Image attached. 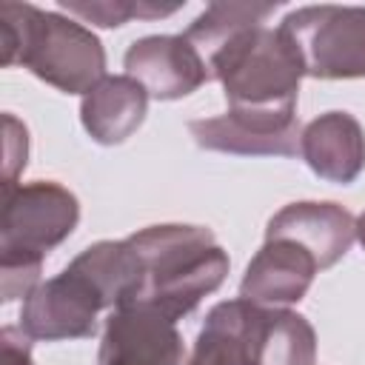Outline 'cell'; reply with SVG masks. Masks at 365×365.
<instances>
[{"label": "cell", "instance_id": "obj_1", "mask_svg": "<svg viewBox=\"0 0 365 365\" xmlns=\"http://www.w3.org/2000/svg\"><path fill=\"white\" fill-rule=\"evenodd\" d=\"M125 240L143 262V288L131 302L148 305L174 322L214 294L231 268L228 254L205 225L163 222L140 228Z\"/></svg>", "mask_w": 365, "mask_h": 365}, {"label": "cell", "instance_id": "obj_2", "mask_svg": "<svg viewBox=\"0 0 365 365\" xmlns=\"http://www.w3.org/2000/svg\"><path fill=\"white\" fill-rule=\"evenodd\" d=\"M3 66L20 63L63 94H88L106 77V48L80 20L31 3H0Z\"/></svg>", "mask_w": 365, "mask_h": 365}, {"label": "cell", "instance_id": "obj_3", "mask_svg": "<svg viewBox=\"0 0 365 365\" xmlns=\"http://www.w3.org/2000/svg\"><path fill=\"white\" fill-rule=\"evenodd\" d=\"M208 77L222 83L228 111L279 123L297 120L299 80L305 77L297 46L277 26H254L208 57Z\"/></svg>", "mask_w": 365, "mask_h": 365}, {"label": "cell", "instance_id": "obj_4", "mask_svg": "<svg viewBox=\"0 0 365 365\" xmlns=\"http://www.w3.org/2000/svg\"><path fill=\"white\" fill-rule=\"evenodd\" d=\"M80 222L77 197L51 180L3 191L0 214V302L26 299L40 285L43 259L66 242Z\"/></svg>", "mask_w": 365, "mask_h": 365}, {"label": "cell", "instance_id": "obj_5", "mask_svg": "<svg viewBox=\"0 0 365 365\" xmlns=\"http://www.w3.org/2000/svg\"><path fill=\"white\" fill-rule=\"evenodd\" d=\"M279 29L297 46L305 77H365V6H302L288 11Z\"/></svg>", "mask_w": 365, "mask_h": 365}, {"label": "cell", "instance_id": "obj_6", "mask_svg": "<svg viewBox=\"0 0 365 365\" xmlns=\"http://www.w3.org/2000/svg\"><path fill=\"white\" fill-rule=\"evenodd\" d=\"M100 311H106L100 294L88 285L86 277L66 265L57 277L40 282L23 299L20 328L40 342L88 339L97 334Z\"/></svg>", "mask_w": 365, "mask_h": 365}, {"label": "cell", "instance_id": "obj_7", "mask_svg": "<svg viewBox=\"0 0 365 365\" xmlns=\"http://www.w3.org/2000/svg\"><path fill=\"white\" fill-rule=\"evenodd\" d=\"M185 345L177 322L148 305H120L108 314L97 365H182Z\"/></svg>", "mask_w": 365, "mask_h": 365}, {"label": "cell", "instance_id": "obj_8", "mask_svg": "<svg viewBox=\"0 0 365 365\" xmlns=\"http://www.w3.org/2000/svg\"><path fill=\"white\" fill-rule=\"evenodd\" d=\"M125 74L134 77L151 100H182L208 83V68L185 34H148L128 46Z\"/></svg>", "mask_w": 365, "mask_h": 365}, {"label": "cell", "instance_id": "obj_9", "mask_svg": "<svg viewBox=\"0 0 365 365\" xmlns=\"http://www.w3.org/2000/svg\"><path fill=\"white\" fill-rule=\"evenodd\" d=\"M265 240H291L302 245L322 271L348 254L356 240V220L336 202H288L268 220Z\"/></svg>", "mask_w": 365, "mask_h": 365}, {"label": "cell", "instance_id": "obj_10", "mask_svg": "<svg viewBox=\"0 0 365 365\" xmlns=\"http://www.w3.org/2000/svg\"><path fill=\"white\" fill-rule=\"evenodd\" d=\"M317 271V259L302 245L291 240H265L242 274L240 297L257 305L285 308L308 294Z\"/></svg>", "mask_w": 365, "mask_h": 365}, {"label": "cell", "instance_id": "obj_11", "mask_svg": "<svg viewBox=\"0 0 365 365\" xmlns=\"http://www.w3.org/2000/svg\"><path fill=\"white\" fill-rule=\"evenodd\" d=\"M188 131L205 151L240 154V157H294L299 151V120L277 123L265 117H248L225 111L220 117L191 120Z\"/></svg>", "mask_w": 365, "mask_h": 365}, {"label": "cell", "instance_id": "obj_12", "mask_svg": "<svg viewBox=\"0 0 365 365\" xmlns=\"http://www.w3.org/2000/svg\"><path fill=\"white\" fill-rule=\"evenodd\" d=\"M299 154L319 180L351 185L365 171V128L348 111H325L302 128Z\"/></svg>", "mask_w": 365, "mask_h": 365}, {"label": "cell", "instance_id": "obj_13", "mask_svg": "<svg viewBox=\"0 0 365 365\" xmlns=\"http://www.w3.org/2000/svg\"><path fill=\"white\" fill-rule=\"evenodd\" d=\"M148 91L128 74H106L80 100V123L100 145L125 143L145 120Z\"/></svg>", "mask_w": 365, "mask_h": 365}, {"label": "cell", "instance_id": "obj_14", "mask_svg": "<svg viewBox=\"0 0 365 365\" xmlns=\"http://www.w3.org/2000/svg\"><path fill=\"white\" fill-rule=\"evenodd\" d=\"M257 302L228 299L208 311L191 359L185 365H259L257 339Z\"/></svg>", "mask_w": 365, "mask_h": 365}, {"label": "cell", "instance_id": "obj_15", "mask_svg": "<svg viewBox=\"0 0 365 365\" xmlns=\"http://www.w3.org/2000/svg\"><path fill=\"white\" fill-rule=\"evenodd\" d=\"M259 365H314L317 362V331L314 325L291 311L257 305L254 325Z\"/></svg>", "mask_w": 365, "mask_h": 365}, {"label": "cell", "instance_id": "obj_16", "mask_svg": "<svg viewBox=\"0 0 365 365\" xmlns=\"http://www.w3.org/2000/svg\"><path fill=\"white\" fill-rule=\"evenodd\" d=\"M274 11L277 3H208L205 11L197 14L182 34L200 51L202 63H208V57L217 54L231 37L245 29L262 26Z\"/></svg>", "mask_w": 365, "mask_h": 365}, {"label": "cell", "instance_id": "obj_17", "mask_svg": "<svg viewBox=\"0 0 365 365\" xmlns=\"http://www.w3.org/2000/svg\"><path fill=\"white\" fill-rule=\"evenodd\" d=\"M60 11H68V17H77L80 23H94L100 29H117L125 26L134 17L154 20L168 17L180 11V3H151V0H60Z\"/></svg>", "mask_w": 365, "mask_h": 365}, {"label": "cell", "instance_id": "obj_18", "mask_svg": "<svg viewBox=\"0 0 365 365\" xmlns=\"http://www.w3.org/2000/svg\"><path fill=\"white\" fill-rule=\"evenodd\" d=\"M3 191L20 185L17 177L29 160V131L14 114H3Z\"/></svg>", "mask_w": 365, "mask_h": 365}, {"label": "cell", "instance_id": "obj_19", "mask_svg": "<svg viewBox=\"0 0 365 365\" xmlns=\"http://www.w3.org/2000/svg\"><path fill=\"white\" fill-rule=\"evenodd\" d=\"M0 348H3V365H34V359H31V336L20 325H3Z\"/></svg>", "mask_w": 365, "mask_h": 365}, {"label": "cell", "instance_id": "obj_20", "mask_svg": "<svg viewBox=\"0 0 365 365\" xmlns=\"http://www.w3.org/2000/svg\"><path fill=\"white\" fill-rule=\"evenodd\" d=\"M356 240H359V245L365 248V211L356 217Z\"/></svg>", "mask_w": 365, "mask_h": 365}]
</instances>
